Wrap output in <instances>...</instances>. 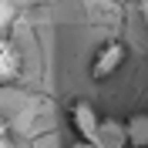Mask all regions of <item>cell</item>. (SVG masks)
<instances>
[{
  "label": "cell",
  "mask_w": 148,
  "mask_h": 148,
  "mask_svg": "<svg viewBox=\"0 0 148 148\" xmlns=\"http://www.w3.org/2000/svg\"><path fill=\"white\" fill-rule=\"evenodd\" d=\"M125 61H128V44H125V40H118V37H111V40L98 44V51L91 54L88 77H91L94 84H104V81H111V77L125 67Z\"/></svg>",
  "instance_id": "cell-1"
},
{
  "label": "cell",
  "mask_w": 148,
  "mask_h": 148,
  "mask_svg": "<svg viewBox=\"0 0 148 148\" xmlns=\"http://www.w3.org/2000/svg\"><path fill=\"white\" fill-rule=\"evenodd\" d=\"M101 121L104 118L94 111V104L84 101V98H74V101L67 104V125H71V131L81 141H88V145H98V141H101Z\"/></svg>",
  "instance_id": "cell-2"
},
{
  "label": "cell",
  "mask_w": 148,
  "mask_h": 148,
  "mask_svg": "<svg viewBox=\"0 0 148 148\" xmlns=\"http://www.w3.org/2000/svg\"><path fill=\"white\" fill-rule=\"evenodd\" d=\"M20 74H24V57H20L17 44L0 37V88L20 81Z\"/></svg>",
  "instance_id": "cell-3"
},
{
  "label": "cell",
  "mask_w": 148,
  "mask_h": 148,
  "mask_svg": "<svg viewBox=\"0 0 148 148\" xmlns=\"http://www.w3.org/2000/svg\"><path fill=\"white\" fill-rule=\"evenodd\" d=\"M7 141H10V125L0 118V145H7Z\"/></svg>",
  "instance_id": "cell-4"
},
{
  "label": "cell",
  "mask_w": 148,
  "mask_h": 148,
  "mask_svg": "<svg viewBox=\"0 0 148 148\" xmlns=\"http://www.w3.org/2000/svg\"><path fill=\"white\" fill-rule=\"evenodd\" d=\"M138 14H141V24L148 27V0H138Z\"/></svg>",
  "instance_id": "cell-5"
}]
</instances>
